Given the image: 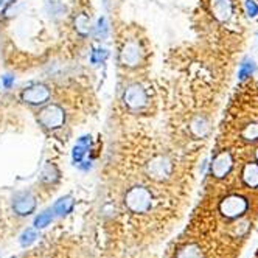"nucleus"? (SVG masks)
<instances>
[{"label":"nucleus","instance_id":"obj_19","mask_svg":"<svg viewBox=\"0 0 258 258\" xmlns=\"http://www.w3.org/2000/svg\"><path fill=\"white\" fill-rule=\"evenodd\" d=\"M109 34V23L106 17H100L95 25V38L98 41H105Z\"/></svg>","mask_w":258,"mask_h":258},{"label":"nucleus","instance_id":"obj_12","mask_svg":"<svg viewBox=\"0 0 258 258\" xmlns=\"http://www.w3.org/2000/svg\"><path fill=\"white\" fill-rule=\"evenodd\" d=\"M243 180L251 188L258 187V163H247L243 170Z\"/></svg>","mask_w":258,"mask_h":258},{"label":"nucleus","instance_id":"obj_27","mask_svg":"<svg viewBox=\"0 0 258 258\" xmlns=\"http://www.w3.org/2000/svg\"><path fill=\"white\" fill-rule=\"evenodd\" d=\"M257 159H258V150H257Z\"/></svg>","mask_w":258,"mask_h":258},{"label":"nucleus","instance_id":"obj_10","mask_svg":"<svg viewBox=\"0 0 258 258\" xmlns=\"http://www.w3.org/2000/svg\"><path fill=\"white\" fill-rule=\"evenodd\" d=\"M92 146V137L90 135H83L78 139V142L75 143L73 151H72V159L75 162V165H81L84 162V157L87 156V152L90 151Z\"/></svg>","mask_w":258,"mask_h":258},{"label":"nucleus","instance_id":"obj_5","mask_svg":"<svg viewBox=\"0 0 258 258\" xmlns=\"http://www.w3.org/2000/svg\"><path fill=\"white\" fill-rule=\"evenodd\" d=\"M219 210L226 218H238L247 210V202L244 197L232 194L221 202Z\"/></svg>","mask_w":258,"mask_h":258},{"label":"nucleus","instance_id":"obj_11","mask_svg":"<svg viewBox=\"0 0 258 258\" xmlns=\"http://www.w3.org/2000/svg\"><path fill=\"white\" fill-rule=\"evenodd\" d=\"M212 13L219 22H226L232 17L234 5L230 0H212Z\"/></svg>","mask_w":258,"mask_h":258},{"label":"nucleus","instance_id":"obj_14","mask_svg":"<svg viewBox=\"0 0 258 258\" xmlns=\"http://www.w3.org/2000/svg\"><path fill=\"white\" fill-rule=\"evenodd\" d=\"M176 258H202V251L197 244H187L179 249Z\"/></svg>","mask_w":258,"mask_h":258},{"label":"nucleus","instance_id":"obj_26","mask_svg":"<svg viewBox=\"0 0 258 258\" xmlns=\"http://www.w3.org/2000/svg\"><path fill=\"white\" fill-rule=\"evenodd\" d=\"M14 84V76L13 75H5L2 76V86L5 89H11Z\"/></svg>","mask_w":258,"mask_h":258},{"label":"nucleus","instance_id":"obj_8","mask_svg":"<svg viewBox=\"0 0 258 258\" xmlns=\"http://www.w3.org/2000/svg\"><path fill=\"white\" fill-rule=\"evenodd\" d=\"M50 98V89L44 84H33L22 92V100L28 105H44Z\"/></svg>","mask_w":258,"mask_h":258},{"label":"nucleus","instance_id":"obj_2","mask_svg":"<svg viewBox=\"0 0 258 258\" xmlns=\"http://www.w3.org/2000/svg\"><path fill=\"white\" fill-rule=\"evenodd\" d=\"M173 173V163L167 156H156L146 163V174L152 180H165Z\"/></svg>","mask_w":258,"mask_h":258},{"label":"nucleus","instance_id":"obj_1","mask_svg":"<svg viewBox=\"0 0 258 258\" xmlns=\"http://www.w3.org/2000/svg\"><path fill=\"white\" fill-rule=\"evenodd\" d=\"M125 205L129 212L135 215L150 212L152 207V193L146 187L129 188L125 194Z\"/></svg>","mask_w":258,"mask_h":258},{"label":"nucleus","instance_id":"obj_18","mask_svg":"<svg viewBox=\"0 0 258 258\" xmlns=\"http://www.w3.org/2000/svg\"><path fill=\"white\" fill-rule=\"evenodd\" d=\"M47 10L50 13V16L53 17V19H59V17H63L64 13H65V6L58 2V0H48L47 3Z\"/></svg>","mask_w":258,"mask_h":258},{"label":"nucleus","instance_id":"obj_22","mask_svg":"<svg viewBox=\"0 0 258 258\" xmlns=\"http://www.w3.org/2000/svg\"><path fill=\"white\" fill-rule=\"evenodd\" d=\"M106 58H108V50H105V48H95V50L92 51V55H90V63L93 65H98V64L105 63Z\"/></svg>","mask_w":258,"mask_h":258},{"label":"nucleus","instance_id":"obj_15","mask_svg":"<svg viewBox=\"0 0 258 258\" xmlns=\"http://www.w3.org/2000/svg\"><path fill=\"white\" fill-rule=\"evenodd\" d=\"M59 179V171L55 165H51V163H47V165L44 167V170H42L41 173V180L45 184H55L56 180Z\"/></svg>","mask_w":258,"mask_h":258},{"label":"nucleus","instance_id":"obj_3","mask_svg":"<svg viewBox=\"0 0 258 258\" xmlns=\"http://www.w3.org/2000/svg\"><path fill=\"white\" fill-rule=\"evenodd\" d=\"M65 122L64 109L58 105H48L39 112V123L47 129H58Z\"/></svg>","mask_w":258,"mask_h":258},{"label":"nucleus","instance_id":"obj_24","mask_svg":"<svg viewBox=\"0 0 258 258\" xmlns=\"http://www.w3.org/2000/svg\"><path fill=\"white\" fill-rule=\"evenodd\" d=\"M254 70H255V64H254V61H246V63H243L241 64V68H239V73H238V76H239V80H246L247 76H251L252 73H254Z\"/></svg>","mask_w":258,"mask_h":258},{"label":"nucleus","instance_id":"obj_16","mask_svg":"<svg viewBox=\"0 0 258 258\" xmlns=\"http://www.w3.org/2000/svg\"><path fill=\"white\" fill-rule=\"evenodd\" d=\"M75 28H76V31H78L80 34H83V36L89 34V31H90V19L87 17V14L81 13L80 16H76Z\"/></svg>","mask_w":258,"mask_h":258},{"label":"nucleus","instance_id":"obj_9","mask_svg":"<svg viewBox=\"0 0 258 258\" xmlns=\"http://www.w3.org/2000/svg\"><path fill=\"white\" fill-rule=\"evenodd\" d=\"M232 165H234V159H232L230 152L222 151V152H219L218 156L213 159L212 173H213L215 177L222 179V177H226V174L232 170Z\"/></svg>","mask_w":258,"mask_h":258},{"label":"nucleus","instance_id":"obj_4","mask_svg":"<svg viewBox=\"0 0 258 258\" xmlns=\"http://www.w3.org/2000/svg\"><path fill=\"white\" fill-rule=\"evenodd\" d=\"M143 59V48L137 41H128L120 51V61L125 67H137Z\"/></svg>","mask_w":258,"mask_h":258},{"label":"nucleus","instance_id":"obj_23","mask_svg":"<svg viewBox=\"0 0 258 258\" xmlns=\"http://www.w3.org/2000/svg\"><path fill=\"white\" fill-rule=\"evenodd\" d=\"M243 137L246 140H258V123H251V125H247L244 128V131H243Z\"/></svg>","mask_w":258,"mask_h":258},{"label":"nucleus","instance_id":"obj_21","mask_svg":"<svg viewBox=\"0 0 258 258\" xmlns=\"http://www.w3.org/2000/svg\"><path fill=\"white\" fill-rule=\"evenodd\" d=\"M36 239H38V232L34 229H27V230L22 232L19 241H21V244L23 247H27V246H31L34 241H36Z\"/></svg>","mask_w":258,"mask_h":258},{"label":"nucleus","instance_id":"obj_17","mask_svg":"<svg viewBox=\"0 0 258 258\" xmlns=\"http://www.w3.org/2000/svg\"><path fill=\"white\" fill-rule=\"evenodd\" d=\"M190 129H192V132H193L194 135H197V137H204L205 134L209 132V123L205 122V120H204L202 117H197V118H194L193 122H192Z\"/></svg>","mask_w":258,"mask_h":258},{"label":"nucleus","instance_id":"obj_25","mask_svg":"<svg viewBox=\"0 0 258 258\" xmlns=\"http://www.w3.org/2000/svg\"><path fill=\"white\" fill-rule=\"evenodd\" d=\"M246 11L251 17H255L258 14V6L254 0H246Z\"/></svg>","mask_w":258,"mask_h":258},{"label":"nucleus","instance_id":"obj_6","mask_svg":"<svg viewBox=\"0 0 258 258\" xmlns=\"http://www.w3.org/2000/svg\"><path fill=\"white\" fill-rule=\"evenodd\" d=\"M36 209V197L31 192H19L13 196V210L19 216H27Z\"/></svg>","mask_w":258,"mask_h":258},{"label":"nucleus","instance_id":"obj_13","mask_svg":"<svg viewBox=\"0 0 258 258\" xmlns=\"http://www.w3.org/2000/svg\"><path fill=\"white\" fill-rule=\"evenodd\" d=\"M73 197L70 196H65V197H61L59 201H56V204L53 205V213H56L58 216H65L72 212L73 209Z\"/></svg>","mask_w":258,"mask_h":258},{"label":"nucleus","instance_id":"obj_7","mask_svg":"<svg viewBox=\"0 0 258 258\" xmlns=\"http://www.w3.org/2000/svg\"><path fill=\"white\" fill-rule=\"evenodd\" d=\"M123 101L129 109H142L148 103L146 92L140 84H131L123 93Z\"/></svg>","mask_w":258,"mask_h":258},{"label":"nucleus","instance_id":"obj_28","mask_svg":"<svg viewBox=\"0 0 258 258\" xmlns=\"http://www.w3.org/2000/svg\"><path fill=\"white\" fill-rule=\"evenodd\" d=\"M2 2H3V0H0V3H2Z\"/></svg>","mask_w":258,"mask_h":258},{"label":"nucleus","instance_id":"obj_20","mask_svg":"<svg viewBox=\"0 0 258 258\" xmlns=\"http://www.w3.org/2000/svg\"><path fill=\"white\" fill-rule=\"evenodd\" d=\"M51 219H53V210H45V212H42L39 213L36 219H34V227L36 229H44L47 227Z\"/></svg>","mask_w":258,"mask_h":258}]
</instances>
